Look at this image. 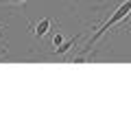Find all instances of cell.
Segmentation results:
<instances>
[{"label": "cell", "instance_id": "cell-1", "mask_svg": "<svg viewBox=\"0 0 131 131\" xmlns=\"http://www.w3.org/2000/svg\"><path fill=\"white\" fill-rule=\"evenodd\" d=\"M129 13H131V0H125V2H122V5H120V7H118V9H116V11H114V13L109 15V18H107V22H105L103 26H101V28H98V31H96V33L92 35V39L88 42L85 50H92V46H94V44L98 42V37H101V35H105V33H107L109 28L114 26V24H118L120 20H125L127 15H129Z\"/></svg>", "mask_w": 131, "mask_h": 131}, {"label": "cell", "instance_id": "cell-2", "mask_svg": "<svg viewBox=\"0 0 131 131\" xmlns=\"http://www.w3.org/2000/svg\"><path fill=\"white\" fill-rule=\"evenodd\" d=\"M48 28H50V20L44 18V20H39V22L33 26V35H35V37H44L48 33Z\"/></svg>", "mask_w": 131, "mask_h": 131}, {"label": "cell", "instance_id": "cell-3", "mask_svg": "<svg viewBox=\"0 0 131 131\" xmlns=\"http://www.w3.org/2000/svg\"><path fill=\"white\" fill-rule=\"evenodd\" d=\"M74 42H77V37L68 39L66 44H61V46H57V48H55V52H57V55H63V52H68V50H70L72 46H74Z\"/></svg>", "mask_w": 131, "mask_h": 131}, {"label": "cell", "instance_id": "cell-4", "mask_svg": "<svg viewBox=\"0 0 131 131\" xmlns=\"http://www.w3.org/2000/svg\"><path fill=\"white\" fill-rule=\"evenodd\" d=\"M22 5V2H26V0H0V5Z\"/></svg>", "mask_w": 131, "mask_h": 131}, {"label": "cell", "instance_id": "cell-5", "mask_svg": "<svg viewBox=\"0 0 131 131\" xmlns=\"http://www.w3.org/2000/svg\"><path fill=\"white\" fill-rule=\"evenodd\" d=\"M52 44H55V46H61V35H55V39H52Z\"/></svg>", "mask_w": 131, "mask_h": 131}]
</instances>
